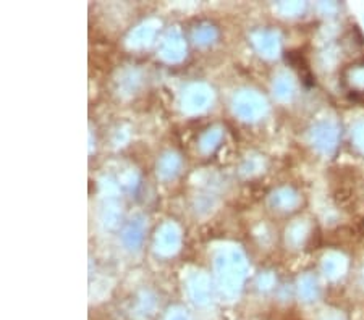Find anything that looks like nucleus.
I'll use <instances>...</instances> for the list:
<instances>
[{"label": "nucleus", "instance_id": "obj_1", "mask_svg": "<svg viewBox=\"0 0 364 320\" xmlns=\"http://www.w3.org/2000/svg\"><path fill=\"white\" fill-rule=\"evenodd\" d=\"M285 60L289 62L293 68L298 70L299 77H301L304 84H306V86H314L316 84L313 73H311V70L308 67V62L304 60V57H303L301 52H299V50L285 52Z\"/></svg>", "mask_w": 364, "mask_h": 320}]
</instances>
